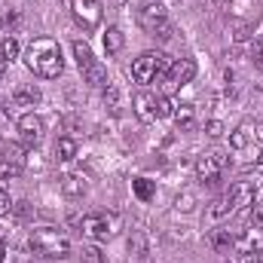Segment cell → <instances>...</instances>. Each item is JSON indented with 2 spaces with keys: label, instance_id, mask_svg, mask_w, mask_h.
<instances>
[{
  "label": "cell",
  "instance_id": "cell-40",
  "mask_svg": "<svg viewBox=\"0 0 263 263\" xmlns=\"http://www.w3.org/2000/svg\"><path fill=\"white\" fill-rule=\"evenodd\" d=\"M260 165H263V153H260Z\"/></svg>",
  "mask_w": 263,
  "mask_h": 263
},
{
  "label": "cell",
  "instance_id": "cell-11",
  "mask_svg": "<svg viewBox=\"0 0 263 263\" xmlns=\"http://www.w3.org/2000/svg\"><path fill=\"white\" fill-rule=\"evenodd\" d=\"M220 172H223V165L217 162V156H214V153H205V156H199V159H196V175H199V181H202V184H217Z\"/></svg>",
  "mask_w": 263,
  "mask_h": 263
},
{
  "label": "cell",
  "instance_id": "cell-35",
  "mask_svg": "<svg viewBox=\"0 0 263 263\" xmlns=\"http://www.w3.org/2000/svg\"><path fill=\"white\" fill-rule=\"evenodd\" d=\"M9 208H12L9 193H6V190H0V217H6V214H9Z\"/></svg>",
  "mask_w": 263,
  "mask_h": 263
},
{
  "label": "cell",
  "instance_id": "cell-9",
  "mask_svg": "<svg viewBox=\"0 0 263 263\" xmlns=\"http://www.w3.org/2000/svg\"><path fill=\"white\" fill-rule=\"evenodd\" d=\"M193 77H196V62H193V59L172 62V67H168V89L187 86V83H193Z\"/></svg>",
  "mask_w": 263,
  "mask_h": 263
},
{
  "label": "cell",
  "instance_id": "cell-13",
  "mask_svg": "<svg viewBox=\"0 0 263 263\" xmlns=\"http://www.w3.org/2000/svg\"><path fill=\"white\" fill-rule=\"evenodd\" d=\"M227 199H230V205H233V208H245V205H251V202H254V187H251L248 181H236V184L230 187Z\"/></svg>",
  "mask_w": 263,
  "mask_h": 263
},
{
  "label": "cell",
  "instance_id": "cell-2",
  "mask_svg": "<svg viewBox=\"0 0 263 263\" xmlns=\"http://www.w3.org/2000/svg\"><path fill=\"white\" fill-rule=\"evenodd\" d=\"M263 18L260 0H227V22L233 28V37L239 43L254 37V28Z\"/></svg>",
  "mask_w": 263,
  "mask_h": 263
},
{
  "label": "cell",
  "instance_id": "cell-32",
  "mask_svg": "<svg viewBox=\"0 0 263 263\" xmlns=\"http://www.w3.org/2000/svg\"><path fill=\"white\" fill-rule=\"evenodd\" d=\"M233 263H263V251H239Z\"/></svg>",
  "mask_w": 263,
  "mask_h": 263
},
{
  "label": "cell",
  "instance_id": "cell-25",
  "mask_svg": "<svg viewBox=\"0 0 263 263\" xmlns=\"http://www.w3.org/2000/svg\"><path fill=\"white\" fill-rule=\"evenodd\" d=\"M77 156V141L73 138H59L55 141V159L59 162H70Z\"/></svg>",
  "mask_w": 263,
  "mask_h": 263
},
{
  "label": "cell",
  "instance_id": "cell-34",
  "mask_svg": "<svg viewBox=\"0 0 263 263\" xmlns=\"http://www.w3.org/2000/svg\"><path fill=\"white\" fill-rule=\"evenodd\" d=\"M251 220H254V230H263V202H260V205H254Z\"/></svg>",
  "mask_w": 263,
  "mask_h": 263
},
{
  "label": "cell",
  "instance_id": "cell-18",
  "mask_svg": "<svg viewBox=\"0 0 263 263\" xmlns=\"http://www.w3.org/2000/svg\"><path fill=\"white\" fill-rule=\"evenodd\" d=\"M175 123H178V129L187 132L196 126V107L193 104H178V110H175V117H172Z\"/></svg>",
  "mask_w": 263,
  "mask_h": 263
},
{
  "label": "cell",
  "instance_id": "cell-33",
  "mask_svg": "<svg viewBox=\"0 0 263 263\" xmlns=\"http://www.w3.org/2000/svg\"><path fill=\"white\" fill-rule=\"evenodd\" d=\"M6 159H15V162H25V156H22V147H18V144H9V147H6Z\"/></svg>",
  "mask_w": 263,
  "mask_h": 263
},
{
  "label": "cell",
  "instance_id": "cell-36",
  "mask_svg": "<svg viewBox=\"0 0 263 263\" xmlns=\"http://www.w3.org/2000/svg\"><path fill=\"white\" fill-rule=\"evenodd\" d=\"M129 248H132V251H138V254H141V251H144V236H141V233H135V236H132Z\"/></svg>",
  "mask_w": 263,
  "mask_h": 263
},
{
  "label": "cell",
  "instance_id": "cell-17",
  "mask_svg": "<svg viewBox=\"0 0 263 263\" xmlns=\"http://www.w3.org/2000/svg\"><path fill=\"white\" fill-rule=\"evenodd\" d=\"M73 59H77V67H80V70H86L89 65L98 62L95 52H92V46H89L86 40H73Z\"/></svg>",
  "mask_w": 263,
  "mask_h": 263
},
{
  "label": "cell",
  "instance_id": "cell-8",
  "mask_svg": "<svg viewBox=\"0 0 263 263\" xmlns=\"http://www.w3.org/2000/svg\"><path fill=\"white\" fill-rule=\"evenodd\" d=\"M153 77H156V52H141L132 62V80L147 86V83H153Z\"/></svg>",
  "mask_w": 263,
  "mask_h": 263
},
{
  "label": "cell",
  "instance_id": "cell-22",
  "mask_svg": "<svg viewBox=\"0 0 263 263\" xmlns=\"http://www.w3.org/2000/svg\"><path fill=\"white\" fill-rule=\"evenodd\" d=\"M251 141H254L251 126H239V129L230 132V147L233 150H245V147H251Z\"/></svg>",
  "mask_w": 263,
  "mask_h": 263
},
{
  "label": "cell",
  "instance_id": "cell-39",
  "mask_svg": "<svg viewBox=\"0 0 263 263\" xmlns=\"http://www.w3.org/2000/svg\"><path fill=\"white\" fill-rule=\"evenodd\" d=\"M254 138H257V141H263V126H257V129H254Z\"/></svg>",
  "mask_w": 263,
  "mask_h": 263
},
{
  "label": "cell",
  "instance_id": "cell-15",
  "mask_svg": "<svg viewBox=\"0 0 263 263\" xmlns=\"http://www.w3.org/2000/svg\"><path fill=\"white\" fill-rule=\"evenodd\" d=\"M123 46H126V34H123V28L110 25V28L104 31V52H107V55H117V52H123Z\"/></svg>",
  "mask_w": 263,
  "mask_h": 263
},
{
  "label": "cell",
  "instance_id": "cell-27",
  "mask_svg": "<svg viewBox=\"0 0 263 263\" xmlns=\"http://www.w3.org/2000/svg\"><path fill=\"white\" fill-rule=\"evenodd\" d=\"M196 208V196L190 193V190H184V193H178L175 196V211H184V214H190Z\"/></svg>",
  "mask_w": 263,
  "mask_h": 263
},
{
  "label": "cell",
  "instance_id": "cell-37",
  "mask_svg": "<svg viewBox=\"0 0 263 263\" xmlns=\"http://www.w3.org/2000/svg\"><path fill=\"white\" fill-rule=\"evenodd\" d=\"M6 260V242H3V239H0V263Z\"/></svg>",
  "mask_w": 263,
  "mask_h": 263
},
{
  "label": "cell",
  "instance_id": "cell-20",
  "mask_svg": "<svg viewBox=\"0 0 263 263\" xmlns=\"http://www.w3.org/2000/svg\"><path fill=\"white\" fill-rule=\"evenodd\" d=\"M233 248H236V251H263V239H260V233L248 230V233L236 236V245H233Z\"/></svg>",
  "mask_w": 263,
  "mask_h": 263
},
{
  "label": "cell",
  "instance_id": "cell-26",
  "mask_svg": "<svg viewBox=\"0 0 263 263\" xmlns=\"http://www.w3.org/2000/svg\"><path fill=\"white\" fill-rule=\"evenodd\" d=\"M175 110H178V104H175L172 95H159V98H156V117H159V120L175 117Z\"/></svg>",
  "mask_w": 263,
  "mask_h": 263
},
{
  "label": "cell",
  "instance_id": "cell-5",
  "mask_svg": "<svg viewBox=\"0 0 263 263\" xmlns=\"http://www.w3.org/2000/svg\"><path fill=\"white\" fill-rule=\"evenodd\" d=\"M70 12L83 31H95L101 25V0H70Z\"/></svg>",
  "mask_w": 263,
  "mask_h": 263
},
{
  "label": "cell",
  "instance_id": "cell-10",
  "mask_svg": "<svg viewBox=\"0 0 263 263\" xmlns=\"http://www.w3.org/2000/svg\"><path fill=\"white\" fill-rule=\"evenodd\" d=\"M132 110H135V117L147 126V123H153L156 120V95H150V92H138L135 98H132Z\"/></svg>",
  "mask_w": 263,
  "mask_h": 263
},
{
  "label": "cell",
  "instance_id": "cell-21",
  "mask_svg": "<svg viewBox=\"0 0 263 263\" xmlns=\"http://www.w3.org/2000/svg\"><path fill=\"white\" fill-rule=\"evenodd\" d=\"M83 80L89 83V86H107V67L101 65V62H95V65H89L86 70H83Z\"/></svg>",
  "mask_w": 263,
  "mask_h": 263
},
{
  "label": "cell",
  "instance_id": "cell-3",
  "mask_svg": "<svg viewBox=\"0 0 263 263\" xmlns=\"http://www.w3.org/2000/svg\"><path fill=\"white\" fill-rule=\"evenodd\" d=\"M28 248L40 257H49V260H62L70 254V239H67L62 230L55 227H34L31 236H28Z\"/></svg>",
  "mask_w": 263,
  "mask_h": 263
},
{
  "label": "cell",
  "instance_id": "cell-30",
  "mask_svg": "<svg viewBox=\"0 0 263 263\" xmlns=\"http://www.w3.org/2000/svg\"><path fill=\"white\" fill-rule=\"evenodd\" d=\"M251 62H254L257 70H263V34L251 40Z\"/></svg>",
  "mask_w": 263,
  "mask_h": 263
},
{
  "label": "cell",
  "instance_id": "cell-7",
  "mask_svg": "<svg viewBox=\"0 0 263 263\" xmlns=\"http://www.w3.org/2000/svg\"><path fill=\"white\" fill-rule=\"evenodd\" d=\"M15 126H18V135H22L25 144H37V141L43 138V132H46L43 117H37V114H22Z\"/></svg>",
  "mask_w": 263,
  "mask_h": 263
},
{
  "label": "cell",
  "instance_id": "cell-23",
  "mask_svg": "<svg viewBox=\"0 0 263 263\" xmlns=\"http://www.w3.org/2000/svg\"><path fill=\"white\" fill-rule=\"evenodd\" d=\"M104 107L114 110V114L123 107V89H120L117 83H107V86H104Z\"/></svg>",
  "mask_w": 263,
  "mask_h": 263
},
{
  "label": "cell",
  "instance_id": "cell-29",
  "mask_svg": "<svg viewBox=\"0 0 263 263\" xmlns=\"http://www.w3.org/2000/svg\"><path fill=\"white\" fill-rule=\"evenodd\" d=\"M83 263H104V254H101V248L98 245H83Z\"/></svg>",
  "mask_w": 263,
  "mask_h": 263
},
{
  "label": "cell",
  "instance_id": "cell-19",
  "mask_svg": "<svg viewBox=\"0 0 263 263\" xmlns=\"http://www.w3.org/2000/svg\"><path fill=\"white\" fill-rule=\"evenodd\" d=\"M230 211H233L230 199H227V196H217L211 205H208V214H205V220H208V223H217V220H223Z\"/></svg>",
  "mask_w": 263,
  "mask_h": 263
},
{
  "label": "cell",
  "instance_id": "cell-16",
  "mask_svg": "<svg viewBox=\"0 0 263 263\" xmlns=\"http://www.w3.org/2000/svg\"><path fill=\"white\" fill-rule=\"evenodd\" d=\"M208 245L214 248V251H230L233 245H236V233H230V230H211V236H208Z\"/></svg>",
  "mask_w": 263,
  "mask_h": 263
},
{
  "label": "cell",
  "instance_id": "cell-12",
  "mask_svg": "<svg viewBox=\"0 0 263 263\" xmlns=\"http://www.w3.org/2000/svg\"><path fill=\"white\" fill-rule=\"evenodd\" d=\"M59 187H62V193H65L67 199H80L86 190H89V181H86L80 172H67V175H62Z\"/></svg>",
  "mask_w": 263,
  "mask_h": 263
},
{
  "label": "cell",
  "instance_id": "cell-1",
  "mask_svg": "<svg viewBox=\"0 0 263 263\" xmlns=\"http://www.w3.org/2000/svg\"><path fill=\"white\" fill-rule=\"evenodd\" d=\"M25 65L31 73L43 77V80H59L65 70V59H62V46L52 37H34L31 46L25 49Z\"/></svg>",
  "mask_w": 263,
  "mask_h": 263
},
{
  "label": "cell",
  "instance_id": "cell-31",
  "mask_svg": "<svg viewBox=\"0 0 263 263\" xmlns=\"http://www.w3.org/2000/svg\"><path fill=\"white\" fill-rule=\"evenodd\" d=\"M223 132H227V126H223L220 120H208V123H205V135H208V138H223Z\"/></svg>",
  "mask_w": 263,
  "mask_h": 263
},
{
  "label": "cell",
  "instance_id": "cell-28",
  "mask_svg": "<svg viewBox=\"0 0 263 263\" xmlns=\"http://www.w3.org/2000/svg\"><path fill=\"white\" fill-rule=\"evenodd\" d=\"M0 52H3L6 62H15V59H18V40H15V37H3V40H0Z\"/></svg>",
  "mask_w": 263,
  "mask_h": 263
},
{
  "label": "cell",
  "instance_id": "cell-38",
  "mask_svg": "<svg viewBox=\"0 0 263 263\" xmlns=\"http://www.w3.org/2000/svg\"><path fill=\"white\" fill-rule=\"evenodd\" d=\"M6 65H9V62H6V59H3V52H0V77L6 73Z\"/></svg>",
  "mask_w": 263,
  "mask_h": 263
},
{
  "label": "cell",
  "instance_id": "cell-14",
  "mask_svg": "<svg viewBox=\"0 0 263 263\" xmlns=\"http://www.w3.org/2000/svg\"><path fill=\"white\" fill-rule=\"evenodd\" d=\"M40 89L34 86V83H22V86H15V92H12V101L18 104V107H34V104H40Z\"/></svg>",
  "mask_w": 263,
  "mask_h": 263
},
{
  "label": "cell",
  "instance_id": "cell-24",
  "mask_svg": "<svg viewBox=\"0 0 263 263\" xmlns=\"http://www.w3.org/2000/svg\"><path fill=\"white\" fill-rule=\"evenodd\" d=\"M22 168H25V162H15V159L0 156V184H6V181L18 178V175H22Z\"/></svg>",
  "mask_w": 263,
  "mask_h": 263
},
{
  "label": "cell",
  "instance_id": "cell-6",
  "mask_svg": "<svg viewBox=\"0 0 263 263\" xmlns=\"http://www.w3.org/2000/svg\"><path fill=\"white\" fill-rule=\"evenodd\" d=\"M138 22H141V28L144 31H156L162 22H168V9H165V3H159V0H150V3H144L141 9H138Z\"/></svg>",
  "mask_w": 263,
  "mask_h": 263
},
{
  "label": "cell",
  "instance_id": "cell-4",
  "mask_svg": "<svg viewBox=\"0 0 263 263\" xmlns=\"http://www.w3.org/2000/svg\"><path fill=\"white\" fill-rule=\"evenodd\" d=\"M80 233L92 242H107L120 233V214H86L80 220Z\"/></svg>",
  "mask_w": 263,
  "mask_h": 263
}]
</instances>
